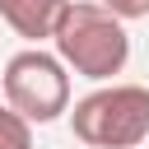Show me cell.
<instances>
[{
	"label": "cell",
	"mask_w": 149,
	"mask_h": 149,
	"mask_svg": "<svg viewBox=\"0 0 149 149\" xmlns=\"http://www.w3.org/2000/svg\"><path fill=\"white\" fill-rule=\"evenodd\" d=\"M65 5H70V0H0V19H5L23 42L42 47V42H51Z\"/></svg>",
	"instance_id": "obj_4"
},
{
	"label": "cell",
	"mask_w": 149,
	"mask_h": 149,
	"mask_svg": "<svg viewBox=\"0 0 149 149\" xmlns=\"http://www.w3.org/2000/svg\"><path fill=\"white\" fill-rule=\"evenodd\" d=\"M0 88H5V107H14L28 126H47L70 112V70L56 61V51L42 47L14 51L5 61Z\"/></svg>",
	"instance_id": "obj_3"
},
{
	"label": "cell",
	"mask_w": 149,
	"mask_h": 149,
	"mask_svg": "<svg viewBox=\"0 0 149 149\" xmlns=\"http://www.w3.org/2000/svg\"><path fill=\"white\" fill-rule=\"evenodd\" d=\"M107 14H116L121 23H130V19H149V0H98Z\"/></svg>",
	"instance_id": "obj_6"
},
{
	"label": "cell",
	"mask_w": 149,
	"mask_h": 149,
	"mask_svg": "<svg viewBox=\"0 0 149 149\" xmlns=\"http://www.w3.org/2000/svg\"><path fill=\"white\" fill-rule=\"evenodd\" d=\"M51 42H56V61L65 70H74L79 79H93V84H107L130 61V33L102 5L70 0L56 33H51Z\"/></svg>",
	"instance_id": "obj_1"
},
{
	"label": "cell",
	"mask_w": 149,
	"mask_h": 149,
	"mask_svg": "<svg viewBox=\"0 0 149 149\" xmlns=\"http://www.w3.org/2000/svg\"><path fill=\"white\" fill-rule=\"evenodd\" d=\"M0 149H33V126L14 107H0Z\"/></svg>",
	"instance_id": "obj_5"
},
{
	"label": "cell",
	"mask_w": 149,
	"mask_h": 149,
	"mask_svg": "<svg viewBox=\"0 0 149 149\" xmlns=\"http://www.w3.org/2000/svg\"><path fill=\"white\" fill-rule=\"evenodd\" d=\"M70 130L88 149H135L149 140V88L102 84L70 107Z\"/></svg>",
	"instance_id": "obj_2"
}]
</instances>
